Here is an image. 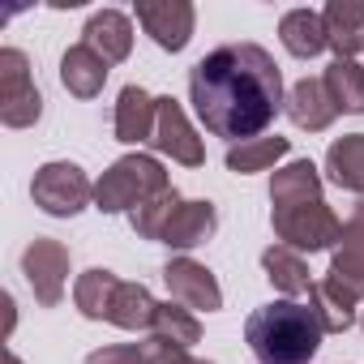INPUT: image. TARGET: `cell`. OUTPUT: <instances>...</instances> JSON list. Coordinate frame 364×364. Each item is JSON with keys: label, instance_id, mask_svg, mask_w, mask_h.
Instances as JSON below:
<instances>
[{"label": "cell", "instance_id": "13", "mask_svg": "<svg viewBox=\"0 0 364 364\" xmlns=\"http://www.w3.org/2000/svg\"><path fill=\"white\" fill-rule=\"evenodd\" d=\"M364 304V296L360 291H351L347 283H338V279H317L313 283V291H309V309L317 313V321H321V330L326 334H343L351 321H355V309Z\"/></svg>", "mask_w": 364, "mask_h": 364}, {"label": "cell", "instance_id": "30", "mask_svg": "<svg viewBox=\"0 0 364 364\" xmlns=\"http://www.w3.org/2000/svg\"><path fill=\"white\" fill-rule=\"evenodd\" d=\"M9 364H22V360H18V355H14V351H9Z\"/></svg>", "mask_w": 364, "mask_h": 364}, {"label": "cell", "instance_id": "21", "mask_svg": "<svg viewBox=\"0 0 364 364\" xmlns=\"http://www.w3.org/2000/svg\"><path fill=\"white\" fill-rule=\"evenodd\" d=\"M262 270H266V279L291 300V296H309L313 291V270H309V262L296 253V249H287V245H270L266 253H262Z\"/></svg>", "mask_w": 364, "mask_h": 364}, {"label": "cell", "instance_id": "11", "mask_svg": "<svg viewBox=\"0 0 364 364\" xmlns=\"http://www.w3.org/2000/svg\"><path fill=\"white\" fill-rule=\"evenodd\" d=\"M82 43H86L90 52H99L107 65H120V60H129V52H133V22H129L120 9H99V14H90V22L82 26Z\"/></svg>", "mask_w": 364, "mask_h": 364}, {"label": "cell", "instance_id": "1", "mask_svg": "<svg viewBox=\"0 0 364 364\" xmlns=\"http://www.w3.org/2000/svg\"><path fill=\"white\" fill-rule=\"evenodd\" d=\"M189 99L202 124L228 141H253L287 107L283 73L257 43H223L189 69Z\"/></svg>", "mask_w": 364, "mask_h": 364}, {"label": "cell", "instance_id": "10", "mask_svg": "<svg viewBox=\"0 0 364 364\" xmlns=\"http://www.w3.org/2000/svg\"><path fill=\"white\" fill-rule=\"evenodd\" d=\"M163 283H167L171 300L185 304V309H198V313H219V309H223V287H219V279H215L202 262H193V257H171V262L163 266Z\"/></svg>", "mask_w": 364, "mask_h": 364}, {"label": "cell", "instance_id": "24", "mask_svg": "<svg viewBox=\"0 0 364 364\" xmlns=\"http://www.w3.org/2000/svg\"><path fill=\"white\" fill-rule=\"evenodd\" d=\"M154 313H159V300L150 296L146 283H120L107 321L120 326V330H133V334H137V330H150V326H154Z\"/></svg>", "mask_w": 364, "mask_h": 364}, {"label": "cell", "instance_id": "17", "mask_svg": "<svg viewBox=\"0 0 364 364\" xmlns=\"http://www.w3.org/2000/svg\"><path fill=\"white\" fill-rule=\"evenodd\" d=\"M154 112H159V99L154 95H146L141 86H124L120 99H116V120H112L116 141H124V146L150 141L154 137Z\"/></svg>", "mask_w": 364, "mask_h": 364}, {"label": "cell", "instance_id": "18", "mask_svg": "<svg viewBox=\"0 0 364 364\" xmlns=\"http://www.w3.org/2000/svg\"><path fill=\"white\" fill-rule=\"evenodd\" d=\"M107 60L99 56V52H90L86 43H73L65 56H60V82H65V90L73 95V99H95L99 90H103V82H107Z\"/></svg>", "mask_w": 364, "mask_h": 364}, {"label": "cell", "instance_id": "15", "mask_svg": "<svg viewBox=\"0 0 364 364\" xmlns=\"http://www.w3.org/2000/svg\"><path fill=\"white\" fill-rule=\"evenodd\" d=\"M334 60H355L364 52V0H330L321 9Z\"/></svg>", "mask_w": 364, "mask_h": 364}, {"label": "cell", "instance_id": "27", "mask_svg": "<svg viewBox=\"0 0 364 364\" xmlns=\"http://www.w3.org/2000/svg\"><path fill=\"white\" fill-rule=\"evenodd\" d=\"M150 334H154V338H163V343H176V347H185V351H189V347L202 338V326H198L193 309L176 304V300H167V304H159Z\"/></svg>", "mask_w": 364, "mask_h": 364}, {"label": "cell", "instance_id": "16", "mask_svg": "<svg viewBox=\"0 0 364 364\" xmlns=\"http://www.w3.org/2000/svg\"><path fill=\"white\" fill-rule=\"evenodd\" d=\"M219 228V210L210 202H180V210L171 215V223L163 228V240L167 249H180V253H189L198 245H206Z\"/></svg>", "mask_w": 364, "mask_h": 364}, {"label": "cell", "instance_id": "31", "mask_svg": "<svg viewBox=\"0 0 364 364\" xmlns=\"http://www.w3.org/2000/svg\"><path fill=\"white\" fill-rule=\"evenodd\" d=\"M360 326H364V304H360Z\"/></svg>", "mask_w": 364, "mask_h": 364}, {"label": "cell", "instance_id": "6", "mask_svg": "<svg viewBox=\"0 0 364 364\" xmlns=\"http://www.w3.org/2000/svg\"><path fill=\"white\" fill-rule=\"evenodd\" d=\"M43 116V95L31 82V60L18 48L0 52V120L9 129H31Z\"/></svg>", "mask_w": 364, "mask_h": 364}, {"label": "cell", "instance_id": "4", "mask_svg": "<svg viewBox=\"0 0 364 364\" xmlns=\"http://www.w3.org/2000/svg\"><path fill=\"white\" fill-rule=\"evenodd\" d=\"M270 223H274V236L296 249V253H321V249H334L338 236H343V223L338 215L326 206V198L317 202H296V206H274L270 210Z\"/></svg>", "mask_w": 364, "mask_h": 364}, {"label": "cell", "instance_id": "14", "mask_svg": "<svg viewBox=\"0 0 364 364\" xmlns=\"http://www.w3.org/2000/svg\"><path fill=\"white\" fill-rule=\"evenodd\" d=\"M326 274L364 296V198L355 202L351 219L343 223V236L334 245V257H330V270Z\"/></svg>", "mask_w": 364, "mask_h": 364}, {"label": "cell", "instance_id": "23", "mask_svg": "<svg viewBox=\"0 0 364 364\" xmlns=\"http://www.w3.org/2000/svg\"><path fill=\"white\" fill-rule=\"evenodd\" d=\"M116 291H120V279H116L112 270L95 266V270L77 274V287H73V304H77V313H82V317H90V321H107Z\"/></svg>", "mask_w": 364, "mask_h": 364}, {"label": "cell", "instance_id": "3", "mask_svg": "<svg viewBox=\"0 0 364 364\" xmlns=\"http://www.w3.org/2000/svg\"><path fill=\"white\" fill-rule=\"evenodd\" d=\"M167 189H171V180L154 154H124L95 180V210L133 215L137 206H146L150 198H159Z\"/></svg>", "mask_w": 364, "mask_h": 364}, {"label": "cell", "instance_id": "25", "mask_svg": "<svg viewBox=\"0 0 364 364\" xmlns=\"http://www.w3.org/2000/svg\"><path fill=\"white\" fill-rule=\"evenodd\" d=\"M330 99L338 112H351V116H364V69L355 60H330L326 73H321Z\"/></svg>", "mask_w": 364, "mask_h": 364}, {"label": "cell", "instance_id": "5", "mask_svg": "<svg viewBox=\"0 0 364 364\" xmlns=\"http://www.w3.org/2000/svg\"><path fill=\"white\" fill-rule=\"evenodd\" d=\"M31 198H35V206H39L43 215H52V219H73V215H82V210L95 202V185H90V176H86L77 163L56 159V163H43V167L35 171Z\"/></svg>", "mask_w": 364, "mask_h": 364}, {"label": "cell", "instance_id": "22", "mask_svg": "<svg viewBox=\"0 0 364 364\" xmlns=\"http://www.w3.org/2000/svg\"><path fill=\"white\" fill-rule=\"evenodd\" d=\"M326 176H330V185L364 198V133H347V137L330 141V150H326Z\"/></svg>", "mask_w": 364, "mask_h": 364}, {"label": "cell", "instance_id": "2", "mask_svg": "<svg viewBox=\"0 0 364 364\" xmlns=\"http://www.w3.org/2000/svg\"><path fill=\"white\" fill-rule=\"evenodd\" d=\"M326 330L309 304L296 300H274L249 313L245 321V343L262 364H309L321 347Z\"/></svg>", "mask_w": 364, "mask_h": 364}, {"label": "cell", "instance_id": "28", "mask_svg": "<svg viewBox=\"0 0 364 364\" xmlns=\"http://www.w3.org/2000/svg\"><path fill=\"white\" fill-rule=\"evenodd\" d=\"M180 198L176 189H167V193H159V198H150L146 206H137L133 215H129V228L137 232V240H163V228L171 223V215L180 210Z\"/></svg>", "mask_w": 364, "mask_h": 364}, {"label": "cell", "instance_id": "12", "mask_svg": "<svg viewBox=\"0 0 364 364\" xmlns=\"http://www.w3.org/2000/svg\"><path fill=\"white\" fill-rule=\"evenodd\" d=\"M283 112L291 116L296 129H309V133L330 129L334 116H338V107H334V99H330V90H326L321 77H300V82L287 90V107H283Z\"/></svg>", "mask_w": 364, "mask_h": 364}, {"label": "cell", "instance_id": "9", "mask_svg": "<svg viewBox=\"0 0 364 364\" xmlns=\"http://www.w3.org/2000/svg\"><path fill=\"white\" fill-rule=\"evenodd\" d=\"M137 22L163 52H185L193 39L198 9L189 0H137Z\"/></svg>", "mask_w": 364, "mask_h": 364}, {"label": "cell", "instance_id": "19", "mask_svg": "<svg viewBox=\"0 0 364 364\" xmlns=\"http://www.w3.org/2000/svg\"><path fill=\"white\" fill-rule=\"evenodd\" d=\"M279 39H283V48H287L291 56H300V60H313V56H321V52L330 48L326 18H321L317 9H291V14H283Z\"/></svg>", "mask_w": 364, "mask_h": 364}, {"label": "cell", "instance_id": "8", "mask_svg": "<svg viewBox=\"0 0 364 364\" xmlns=\"http://www.w3.org/2000/svg\"><path fill=\"white\" fill-rule=\"evenodd\" d=\"M150 146H154L159 154H171L176 163H185V167H202V163H206V146H202V137L193 133V124H189L185 107H180L171 95H163V99H159V112H154V137H150Z\"/></svg>", "mask_w": 364, "mask_h": 364}, {"label": "cell", "instance_id": "7", "mask_svg": "<svg viewBox=\"0 0 364 364\" xmlns=\"http://www.w3.org/2000/svg\"><path fill=\"white\" fill-rule=\"evenodd\" d=\"M22 274H26L35 300L43 309H56L65 296V283H69V249L52 236H35L22 253Z\"/></svg>", "mask_w": 364, "mask_h": 364}, {"label": "cell", "instance_id": "26", "mask_svg": "<svg viewBox=\"0 0 364 364\" xmlns=\"http://www.w3.org/2000/svg\"><path fill=\"white\" fill-rule=\"evenodd\" d=\"M291 150V141L287 137H253V141H240V146H232L228 150V171H236V176H253V171H270L283 154Z\"/></svg>", "mask_w": 364, "mask_h": 364}, {"label": "cell", "instance_id": "20", "mask_svg": "<svg viewBox=\"0 0 364 364\" xmlns=\"http://www.w3.org/2000/svg\"><path fill=\"white\" fill-rule=\"evenodd\" d=\"M317 198H321V171L309 159H291L270 180V206H296V202H317Z\"/></svg>", "mask_w": 364, "mask_h": 364}, {"label": "cell", "instance_id": "29", "mask_svg": "<svg viewBox=\"0 0 364 364\" xmlns=\"http://www.w3.org/2000/svg\"><path fill=\"white\" fill-rule=\"evenodd\" d=\"M86 364H150L141 343H116V347H99L86 355Z\"/></svg>", "mask_w": 364, "mask_h": 364}]
</instances>
